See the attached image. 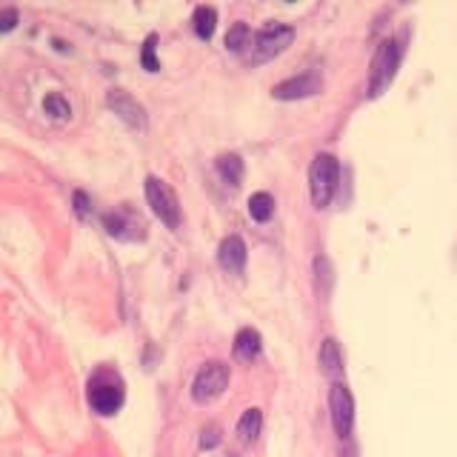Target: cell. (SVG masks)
<instances>
[{"label": "cell", "instance_id": "obj_1", "mask_svg": "<svg viewBox=\"0 0 457 457\" xmlns=\"http://www.w3.org/2000/svg\"><path fill=\"white\" fill-rule=\"evenodd\" d=\"M123 400H126V389H123V380H120L114 372L100 369V372L91 375V380H89V406L98 414H103V417L117 414L120 406H123Z\"/></svg>", "mask_w": 457, "mask_h": 457}, {"label": "cell", "instance_id": "obj_2", "mask_svg": "<svg viewBox=\"0 0 457 457\" xmlns=\"http://www.w3.org/2000/svg\"><path fill=\"white\" fill-rule=\"evenodd\" d=\"M294 40V29L286 26V23H266L263 29H257V32L252 35L249 46H246V60H252V63H263V60L280 54L286 46H292Z\"/></svg>", "mask_w": 457, "mask_h": 457}, {"label": "cell", "instance_id": "obj_3", "mask_svg": "<svg viewBox=\"0 0 457 457\" xmlns=\"http://www.w3.org/2000/svg\"><path fill=\"white\" fill-rule=\"evenodd\" d=\"M400 57H403V43L398 38H386L375 57H372V75H369V95L377 98L389 89V83L398 75V66H400Z\"/></svg>", "mask_w": 457, "mask_h": 457}, {"label": "cell", "instance_id": "obj_4", "mask_svg": "<svg viewBox=\"0 0 457 457\" xmlns=\"http://www.w3.org/2000/svg\"><path fill=\"white\" fill-rule=\"evenodd\" d=\"M338 180H340V163L334 155H317L312 160L309 169V189H312V203L317 209L329 206V200L334 197V189H338Z\"/></svg>", "mask_w": 457, "mask_h": 457}, {"label": "cell", "instance_id": "obj_5", "mask_svg": "<svg viewBox=\"0 0 457 457\" xmlns=\"http://www.w3.org/2000/svg\"><path fill=\"white\" fill-rule=\"evenodd\" d=\"M146 200L151 206V211L169 226V229H177L180 226V203H177V195L174 189L169 186L166 180L160 177H146Z\"/></svg>", "mask_w": 457, "mask_h": 457}, {"label": "cell", "instance_id": "obj_6", "mask_svg": "<svg viewBox=\"0 0 457 457\" xmlns=\"http://www.w3.org/2000/svg\"><path fill=\"white\" fill-rule=\"evenodd\" d=\"M229 377H232V372H229V366L223 360L206 363L203 369L195 375V383H192L195 403H209V400L220 398V394L226 391V386H229Z\"/></svg>", "mask_w": 457, "mask_h": 457}, {"label": "cell", "instance_id": "obj_7", "mask_svg": "<svg viewBox=\"0 0 457 457\" xmlns=\"http://www.w3.org/2000/svg\"><path fill=\"white\" fill-rule=\"evenodd\" d=\"M329 409H331V426L340 437L352 435V426H354V398L352 391L343 383H334L329 391Z\"/></svg>", "mask_w": 457, "mask_h": 457}, {"label": "cell", "instance_id": "obj_8", "mask_svg": "<svg viewBox=\"0 0 457 457\" xmlns=\"http://www.w3.org/2000/svg\"><path fill=\"white\" fill-rule=\"evenodd\" d=\"M323 89V77L317 72H303L297 77H289L283 83H278L271 89V95L278 100H297V98H309V95H317Z\"/></svg>", "mask_w": 457, "mask_h": 457}, {"label": "cell", "instance_id": "obj_9", "mask_svg": "<svg viewBox=\"0 0 457 457\" xmlns=\"http://www.w3.org/2000/svg\"><path fill=\"white\" fill-rule=\"evenodd\" d=\"M106 103H109V109L123 120V123H129L132 129H143L146 126V112H143V106L132 98V95H126L123 89H112L109 95H106Z\"/></svg>", "mask_w": 457, "mask_h": 457}, {"label": "cell", "instance_id": "obj_10", "mask_svg": "<svg viewBox=\"0 0 457 457\" xmlns=\"http://www.w3.org/2000/svg\"><path fill=\"white\" fill-rule=\"evenodd\" d=\"M246 243H243L240 234H229L220 240V249H218V263L226 269V271H243L246 266Z\"/></svg>", "mask_w": 457, "mask_h": 457}, {"label": "cell", "instance_id": "obj_11", "mask_svg": "<svg viewBox=\"0 0 457 457\" xmlns=\"http://www.w3.org/2000/svg\"><path fill=\"white\" fill-rule=\"evenodd\" d=\"M320 369L329 380H338L343 375V354H340V346L334 338H326L320 346Z\"/></svg>", "mask_w": 457, "mask_h": 457}, {"label": "cell", "instance_id": "obj_12", "mask_svg": "<svg viewBox=\"0 0 457 457\" xmlns=\"http://www.w3.org/2000/svg\"><path fill=\"white\" fill-rule=\"evenodd\" d=\"M263 349V340H260V331L246 326V329H240L237 331V338H234V354L240 360H255Z\"/></svg>", "mask_w": 457, "mask_h": 457}, {"label": "cell", "instance_id": "obj_13", "mask_svg": "<svg viewBox=\"0 0 457 457\" xmlns=\"http://www.w3.org/2000/svg\"><path fill=\"white\" fill-rule=\"evenodd\" d=\"M260 429H263V414H260V409H246V412H243V417L237 420V435H240L243 443H252V440L260 435Z\"/></svg>", "mask_w": 457, "mask_h": 457}, {"label": "cell", "instance_id": "obj_14", "mask_svg": "<svg viewBox=\"0 0 457 457\" xmlns=\"http://www.w3.org/2000/svg\"><path fill=\"white\" fill-rule=\"evenodd\" d=\"M249 215H252V220L266 223L274 215V197L269 192H255L249 197Z\"/></svg>", "mask_w": 457, "mask_h": 457}, {"label": "cell", "instance_id": "obj_15", "mask_svg": "<svg viewBox=\"0 0 457 457\" xmlns=\"http://www.w3.org/2000/svg\"><path fill=\"white\" fill-rule=\"evenodd\" d=\"M218 172H220L223 183H229V186H240V180H243V160L237 155H220L218 158Z\"/></svg>", "mask_w": 457, "mask_h": 457}, {"label": "cell", "instance_id": "obj_16", "mask_svg": "<svg viewBox=\"0 0 457 457\" xmlns=\"http://www.w3.org/2000/svg\"><path fill=\"white\" fill-rule=\"evenodd\" d=\"M215 26H218V12H215V6H197L195 9V32L200 35V38H211L215 35Z\"/></svg>", "mask_w": 457, "mask_h": 457}, {"label": "cell", "instance_id": "obj_17", "mask_svg": "<svg viewBox=\"0 0 457 457\" xmlns=\"http://www.w3.org/2000/svg\"><path fill=\"white\" fill-rule=\"evenodd\" d=\"M249 40H252L249 26H246V23H234V26L229 29V35H226V49H229V52H246Z\"/></svg>", "mask_w": 457, "mask_h": 457}, {"label": "cell", "instance_id": "obj_18", "mask_svg": "<svg viewBox=\"0 0 457 457\" xmlns=\"http://www.w3.org/2000/svg\"><path fill=\"white\" fill-rule=\"evenodd\" d=\"M43 109H46V114H52V117H57V120L72 117V106H69V100H63L60 95H46Z\"/></svg>", "mask_w": 457, "mask_h": 457}, {"label": "cell", "instance_id": "obj_19", "mask_svg": "<svg viewBox=\"0 0 457 457\" xmlns=\"http://www.w3.org/2000/svg\"><path fill=\"white\" fill-rule=\"evenodd\" d=\"M155 43H158V35H149L143 43V52H140V63L146 72H160V60L155 57Z\"/></svg>", "mask_w": 457, "mask_h": 457}, {"label": "cell", "instance_id": "obj_20", "mask_svg": "<svg viewBox=\"0 0 457 457\" xmlns=\"http://www.w3.org/2000/svg\"><path fill=\"white\" fill-rule=\"evenodd\" d=\"M220 443V426H206V429L200 432V449H215Z\"/></svg>", "mask_w": 457, "mask_h": 457}, {"label": "cell", "instance_id": "obj_21", "mask_svg": "<svg viewBox=\"0 0 457 457\" xmlns=\"http://www.w3.org/2000/svg\"><path fill=\"white\" fill-rule=\"evenodd\" d=\"M103 223H106V229H109V234H114V237H126V220H123V215H114V211H109V215L103 218Z\"/></svg>", "mask_w": 457, "mask_h": 457}, {"label": "cell", "instance_id": "obj_22", "mask_svg": "<svg viewBox=\"0 0 457 457\" xmlns=\"http://www.w3.org/2000/svg\"><path fill=\"white\" fill-rule=\"evenodd\" d=\"M75 211H77V218H89L91 203H89V195L86 192H75Z\"/></svg>", "mask_w": 457, "mask_h": 457}, {"label": "cell", "instance_id": "obj_23", "mask_svg": "<svg viewBox=\"0 0 457 457\" xmlns=\"http://www.w3.org/2000/svg\"><path fill=\"white\" fill-rule=\"evenodd\" d=\"M17 23V9H3L0 12V32H9Z\"/></svg>", "mask_w": 457, "mask_h": 457}, {"label": "cell", "instance_id": "obj_24", "mask_svg": "<svg viewBox=\"0 0 457 457\" xmlns=\"http://www.w3.org/2000/svg\"><path fill=\"white\" fill-rule=\"evenodd\" d=\"M349 457H354V454H349Z\"/></svg>", "mask_w": 457, "mask_h": 457}, {"label": "cell", "instance_id": "obj_25", "mask_svg": "<svg viewBox=\"0 0 457 457\" xmlns=\"http://www.w3.org/2000/svg\"><path fill=\"white\" fill-rule=\"evenodd\" d=\"M229 457H234V454H229Z\"/></svg>", "mask_w": 457, "mask_h": 457}]
</instances>
